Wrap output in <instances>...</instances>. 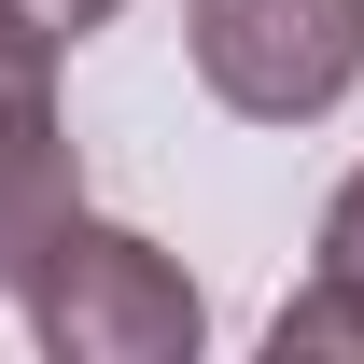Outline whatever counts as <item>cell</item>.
Returning a JSON list of instances; mask_svg holds the SVG:
<instances>
[{"instance_id":"1","label":"cell","mask_w":364,"mask_h":364,"mask_svg":"<svg viewBox=\"0 0 364 364\" xmlns=\"http://www.w3.org/2000/svg\"><path fill=\"white\" fill-rule=\"evenodd\" d=\"M14 294H28V336L56 364H182L210 336L182 252H154L140 225H98V210H56L14 252Z\"/></svg>"},{"instance_id":"2","label":"cell","mask_w":364,"mask_h":364,"mask_svg":"<svg viewBox=\"0 0 364 364\" xmlns=\"http://www.w3.org/2000/svg\"><path fill=\"white\" fill-rule=\"evenodd\" d=\"M182 43L238 127H322L364 85V0H182Z\"/></svg>"},{"instance_id":"3","label":"cell","mask_w":364,"mask_h":364,"mask_svg":"<svg viewBox=\"0 0 364 364\" xmlns=\"http://www.w3.org/2000/svg\"><path fill=\"white\" fill-rule=\"evenodd\" d=\"M56 56L70 43H43V28L0 14V267L56 210H85V168H70V127H56Z\"/></svg>"},{"instance_id":"4","label":"cell","mask_w":364,"mask_h":364,"mask_svg":"<svg viewBox=\"0 0 364 364\" xmlns=\"http://www.w3.org/2000/svg\"><path fill=\"white\" fill-rule=\"evenodd\" d=\"M267 350H280V364H322V350H364V280L309 267V294H280V322H267Z\"/></svg>"},{"instance_id":"5","label":"cell","mask_w":364,"mask_h":364,"mask_svg":"<svg viewBox=\"0 0 364 364\" xmlns=\"http://www.w3.org/2000/svg\"><path fill=\"white\" fill-rule=\"evenodd\" d=\"M0 14H14V28H43V43H85V28L127 14V0H0Z\"/></svg>"},{"instance_id":"6","label":"cell","mask_w":364,"mask_h":364,"mask_svg":"<svg viewBox=\"0 0 364 364\" xmlns=\"http://www.w3.org/2000/svg\"><path fill=\"white\" fill-rule=\"evenodd\" d=\"M322 267H336V280H364V168L336 182V210H322Z\"/></svg>"}]
</instances>
